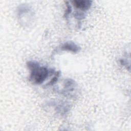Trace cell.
I'll list each match as a JSON object with an SVG mask.
<instances>
[{"instance_id": "cell-1", "label": "cell", "mask_w": 131, "mask_h": 131, "mask_svg": "<svg viewBox=\"0 0 131 131\" xmlns=\"http://www.w3.org/2000/svg\"><path fill=\"white\" fill-rule=\"evenodd\" d=\"M27 66L30 71V80L36 84H40L44 82L50 74L55 73L53 69H49L46 67H40L38 62L35 61H28Z\"/></svg>"}, {"instance_id": "cell-2", "label": "cell", "mask_w": 131, "mask_h": 131, "mask_svg": "<svg viewBox=\"0 0 131 131\" xmlns=\"http://www.w3.org/2000/svg\"><path fill=\"white\" fill-rule=\"evenodd\" d=\"M71 3L76 9L82 11H86L89 10L92 4V1L89 0H76L72 1Z\"/></svg>"}, {"instance_id": "cell-3", "label": "cell", "mask_w": 131, "mask_h": 131, "mask_svg": "<svg viewBox=\"0 0 131 131\" xmlns=\"http://www.w3.org/2000/svg\"><path fill=\"white\" fill-rule=\"evenodd\" d=\"M61 50L76 53L80 50V48L77 44L72 41H68L64 43L61 46Z\"/></svg>"}, {"instance_id": "cell-4", "label": "cell", "mask_w": 131, "mask_h": 131, "mask_svg": "<svg viewBox=\"0 0 131 131\" xmlns=\"http://www.w3.org/2000/svg\"><path fill=\"white\" fill-rule=\"evenodd\" d=\"M74 81L71 79H68L64 82V89L66 91H72L74 89Z\"/></svg>"}, {"instance_id": "cell-5", "label": "cell", "mask_w": 131, "mask_h": 131, "mask_svg": "<svg viewBox=\"0 0 131 131\" xmlns=\"http://www.w3.org/2000/svg\"><path fill=\"white\" fill-rule=\"evenodd\" d=\"M54 74H55L54 76L52 78V79L49 81V82L47 84V85H52L55 84L57 81L58 80V78L60 75V72L59 71L56 72H55Z\"/></svg>"}, {"instance_id": "cell-6", "label": "cell", "mask_w": 131, "mask_h": 131, "mask_svg": "<svg viewBox=\"0 0 131 131\" xmlns=\"http://www.w3.org/2000/svg\"><path fill=\"white\" fill-rule=\"evenodd\" d=\"M74 16L76 19L78 20H82L85 17V14L84 12H76L74 14Z\"/></svg>"}, {"instance_id": "cell-7", "label": "cell", "mask_w": 131, "mask_h": 131, "mask_svg": "<svg viewBox=\"0 0 131 131\" xmlns=\"http://www.w3.org/2000/svg\"><path fill=\"white\" fill-rule=\"evenodd\" d=\"M72 12V8H71V6L69 4H67V9L65 11L64 13V17L67 18V17H68L69 15L71 13V12Z\"/></svg>"}]
</instances>
